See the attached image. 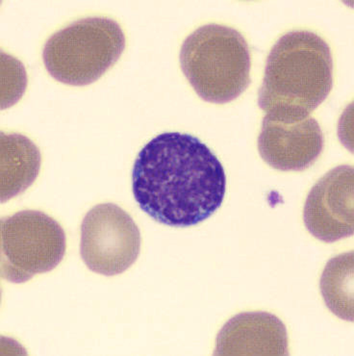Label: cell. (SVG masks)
I'll return each mask as SVG.
<instances>
[{
	"instance_id": "obj_1",
	"label": "cell",
	"mask_w": 354,
	"mask_h": 356,
	"mask_svg": "<svg viewBox=\"0 0 354 356\" xmlns=\"http://www.w3.org/2000/svg\"><path fill=\"white\" fill-rule=\"evenodd\" d=\"M132 190L140 209L153 220L189 227L222 207L227 177L220 160L197 137L165 132L138 154Z\"/></svg>"
},
{
	"instance_id": "obj_2",
	"label": "cell",
	"mask_w": 354,
	"mask_h": 356,
	"mask_svg": "<svg viewBox=\"0 0 354 356\" xmlns=\"http://www.w3.org/2000/svg\"><path fill=\"white\" fill-rule=\"evenodd\" d=\"M333 86V58L317 34L295 30L276 41L266 61L258 105L276 119L305 120L328 97Z\"/></svg>"
},
{
	"instance_id": "obj_3",
	"label": "cell",
	"mask_w": 354,
	"mask_h": 356,
	"mask_svg": "<svg viewBox=\"0 0 354 356\" xmlns=\"http://www.w3.org/2000/svg\"><path fill=\"white\" fill-rule=\"evenodd\" d=\"M180 66L195 92L205 102L225 104L250 84V47L238 30L203 25L190 34L180 50Z\"/></svg>"
},
{
	"instance_id": "obj_4",
	"label": "cell",
	"mask_w": 354,
	"mask_h": 356,
	"mask_svg": "<svg viewBox=\"0 0 354 356\" xmlns=\"http://www.w3.org/2000/svg\"><path fill=\"white\" fill-rule=\"evenodd\" d=\"M124 49V33L117 22L87 17L52 35L45 44L42 59L57 81L86 86L114 66Z\"/></svg>"
},
{
	"instance_id": "obj_5",
	"label": "cell",
	"mask_w": 354,
	"mask_h": 356,
	"mask_svg": "<svg viewBox=\"0 0 354 356\" xmlns=\"http://www.w3.org/2000/svg\"><path fill=\"white\" fill-rule=\"evenodd\" d=\"M0 232V270L7 282L19 284L37 273H49L66 254V233L44 212L24 210L3 217Z\"/></svg>"
},
{
	"instance_id": "obj_6",
	"label": "cell",
	"mask_w": 354,
	"mask_h": 356,
	"mask_svg": "<svg viewBox=\"0 0 354 356\" xmlns=\"http://www.w3.org/2000/svg\"><path fill=\"white\" fill-rule=\"evenodd\" d=\"M140 232L131 216L114 203L95 205L81 224L80 255L92 272L120 275L138 259Z\"/></svg>"
},
{
	"instance_id": "obj_7",
	"label": "cell",
	"mask_w": 354,
	"mask_h": 356,
	"mask_svg": "<svg viewBox=\"0 0 354 356\" xmlns=\"http://www.w3.org/2000/svg\"><path fill=\"white\" fill-rule=\"evenodd\" d=\"M354 170L334 168L314 185L303 210L306 228L321 242H337L354 232Z\"/></svg>"
},
{
	"instance_id": "obj_8",
	"label": "cell",
	"mask_w": 354,
	"mask_h": 356,
	"mask_svg": "<svg viewBox=\"0 0 354 356\" xmlns=\"http://www.w3.org/2000/svg\"><path fill=\"white\" fill-rule=\"evenodd\" d=\"M325 147L320 124L313 118L298 122L266 115L258 137L264 161L282 172H301L313 166Z\"/></svg>"
},
{
	"instance_id": "obj_9",
	"label": "cell",
	"mask_w": 354,
	"mask_h": 356,
	"mask_svg": "<svg viewBox=\"0 0 354 356\" xmlns=\"http://www.w3.org/2000/svg\"><path fill=\"white\" fill-rule=\"evenodd\" d=\"M215 355H288L287 330L268 312H245L223 325Z\"/></svg>"
},
{
	"instance_id": "obj_10",
	"label": "cell",
	"mask_w": 354,
	"mask_h": 356,
	"mask_svg": "<svg viewBox=\"0 0 354 356\" xmlns=\"http://www.w3.org/2000/svg\"><path fill=\"white\" fill-rule=\"evenodd\" d=\"M41 152L29 138L1 132V202L29 189L41 169Z\"/></svg>"
},
{
	"instance_id": "obj_11",
	"label": "cell",
	"mask_w": 354,
	"mask_h": 356,
	"mask_svg": "<svg viewBox=\"0 0 354 356\" xmlns=\"http://www.w3.org/2000/svg\"><path fill=\"white\" fill-rule=\"evenodd\" d=\"M354 253L333 257L321 275L320 288L326 307L341 319L353 322Z\"/></svg>"
}]
</instances>
